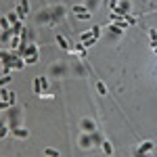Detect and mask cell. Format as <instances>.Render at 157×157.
Returning <instances> with one entry per match:
<instances>
[{"label": "cell", "instance_id": "cell-15", "mask_svg": "<svg viewBox=\"0 0 157 157\" xmlns=\"http://www.w3.org/2000/svg\"><path fill=\"white\" fill-rule=\"evenodd\" d=\"M101 149H103V153H105L107 157H111V153H113V147H111V143H109L107 138L103 140V145H101Z\"/></svg>", "mask_w": 157, "mask_h": 157}, {"label": "cell", "instance_id": "cell-28", "mask_svg": "<svg viewBox=\"0 0 157 157\" xmlns=\"http://www.w3.org/2000/svg\"><path fill=\"white\" fill-rule=\"evenodd\" d=\"M94 42H97V38H88V40H86V42H82V44H84V48H90V46H92V44H94Z\"/></svg>", "mask_w": 157, "mask_h": 157}, {"label": "cell", "instance_id": "cell-17", "mask_svg": "<svg viewBox=\"0 0 157 157\" xmlns=\"http://www.w3.org/2000/svg\"><path fill=\"white\" fill-rule=\"evenodd\" d=\"M82 13H90V11L86 9L84 4H73V15H75V17H80Z\"/></svg>", "mask_w": 157, "mask_h": 157}, {"label": "cell", "instance_id": "cell-14", "mask_svg": "<svg viewBox=\"0 0 157 157\" xmlns=\"http://www.w3.org/2000/svg\"><path fill=\"white\" fill-rule=\"evenodd\" d=\"M57 44H59V48H63V50H69V48H71V46L67 44L65 36H61V34H57Z\"/></svg>", "mask_w": 157, "mask_h": 157}, {"label": "cell", "instance_id": "cell-16", "mask_svg": "<svg viewBox=\"0 0 157 157\" xmlns=\"http://www.w3.org/2000/svg\"><path fill=\"white\" fill-rule=\"evenodd\" d=\"M107 29H111L113 34H117V36H120V34H124V29H128V27H124V25H117V23H109Z\"/></svg>", "mask_w": 157, "mask_h": 157}, {"label": "cell", "instance_id": "cell-19", "mask_svg": "<svg viewBox=\"0 0 157 157\" xmlns=\"http://www.w3.org/2000/svg\"><path fill=\"white\" fill-rule=\"evenodd\" d=\"M73 69H75V73H80V75H84V73H86L84 65H82V61H78V63H73Z\"/></svg>", "mask_w": 157, "mask_h": 157}, {"label": "cell", "instance_id": "cell-9", "mask_svg": "<svg viewBox=\"0 0 157 157\" xmlns=\"http://www.w3.org/2000/svg\"><path fill=\"white\" fill-rule=\"evenodd\" d=\"M36 21L38 23H52V15H50V11H42L36 17Z\"/></svg>", "mask_w": 157, "mask_h": 157}, {"label": "cell", "instance_id": "cell-8", "mask_svg": "<svg viewBox=\"0 0 157 157\" xmlns=\"http://www.w3.org/2000/svg\"><path fill=\"white\" fill-rule=\"evenodd\" d=\"M11 134L15 136V138H27L29 136V130L25 128V126H17V128H13Z\"/></svg>", "mask_w": 157, "mask_h": 157}, {"label": "cell", "instance_id": "cell-23", "mask_svg": "<svg viewBox=\"0 0 157 157\" xmlns=\"http://www.w3.org/2000/svg\"><path fill=\"white\" fill-rule=\"evenodd\" d=\"M38 80H40V88H42V90H46V88H48V78H46V75H42V78L38 75Z\"/></svg>", "mask_w": 157, "mask_h": 157}, {"label": "cell", "instance_id": "cell-21", "mask_svg": "<svg viewBox=\"0 0 157 157\" xmlns=\"http://www.w3.org/2000/svg\"><path fill=\"white\" fill-rule=\"evenodd\" d=\"M6 19L11 21V25H15V23H19V21H21V19L17 17V13H9V15H6Z\"/></svg>", "mask_w": 157, "mask_h": 157}, {"label": "cell", "instance_id": "cell-25", "mask_svg": "<svg viewBox=\"0 0 157 157\" xmlns=\"http://www.w3.org/2000/svg\"><path fill=\"white\" fill-rule=\"evenodd\" d=\"M9 97H11V92H9L6 88H2V90H0V101H6V103H9Z\"/></svg>", "mask_w": 157, "mask_h": 157}, {"label": "cell", "instance_id": "cell-24", "mask_svg": "<svg viewBox=\"0 0 157 157\" xmlns=\"http://www.w3.org/2000/svg\"><path fill=\"white\" fill-rule=\"evenodd\" d=\"M97 92L98 94H107V86L103 84V82H97Z\"/></svg>", "mask_w": 157, "mask_h": 157}, {"label": "cell", "instance_id": "cell-3", "mask_svg": "<svg viewBox=\"0 0 157 157\" xmlns=\"http://www.w3.org/2000/svg\"><path fill=\"white\" fill-rule=\"evenodd\" d=\"M67 71H69V69H67V65H65L63 61H57V63H52V65L48 67V75L50 78H65Z\"/></svg>", "mask_w": 157, "mask_h": 157}, {"label": "cell", "instance_id": "cell-18", "mask_svg": "<svg viewBox=\"0 0 157 157\" xmlns=\"http://www.w3.org/2000/svg\"><path fill=\"white\" fill-rule=\"evenodd\" d=\"M98 4H101V0H86V2H84V6H86V9H88L90 13L94 11V9H97Z\"/></svg>", "mask_w": 157, "mask_h": 157}, {"label": "cell", "instance_id": "cell-22", "mask_svg": "<svg viewBox=\"0 0 157 157\" xmlns=\"http://www.w3.org/2000/svg\"><path fill=\"white\" fill-rule=\"evenodd\" d=\"M44 155L46 157H59L61 153L57 151V149H44Z\"/></svg>", "mask_w": 157, "mask_h": 157}, {"label": "cell", "instance_id": "cell-30", "mask_svg": "<svg viewBox=\"0 0 157 157\" xmlns=\"http://www.w3.org/2000/svg\"><path fill=\"white\" fill-rule=\"evenodd\" d=\"M149 38H151V42L157 40V32H155V29H151V32H149Z\"/></svg>", "mask_w": 157, "mask_h": 157}, {"label": "cell", "instance_id": "cell-6", "mask_svg": "<svg viewBox=\"0 0 157 157\" xmlns=\"http://www.w3.org/2000/svg\"><path fill=\"white\" fill-rule=\"evenodd\" d=\"M50 15H52V23L61 21V19L65 17V6H63V4H57V6H52V9H50Z\"/></svg>", "mask_w": 157, "mask_h": 157}, {"label": "cell", "instance_id": "cell-13", "mask_svg": "<svg viewBox=\"0 0 157 157\" xmlns=\"http://www.w3.org/2000/svg\"><path fill=\"white\" fill-rule=\"evenodd\" d=\"M90 136H92V147H101V145H103V140H105V138H103V134L98 132V130H94Z\"/></svg>", "mask_w": 157, "mask_h": 157}, {"label": "cell", "instance_id": "cell-4", "mask_svg": "<svg viewBox=\"0 0 157 157\" xmlns=\"http://www.w3.org/2000/svg\"><path fill=\"white\" fill-rule=\"evenodd\" d=\"M78 145H80V149H92V136L88 132H82L78 136Z\"/></svg>", "mask_w": 157, "mask_h": 157}, {"label": "cell", "instance_id": "cell-11", "mask_svg": "<svg viewBox=\"0 0 157 157\" xmlns=\"http://www.w3.org/2000/svg\"><path fill=\"white\" fill-rule=\"evenodd\" d=\"M153 147H155V145H153L151 140H145V143L138 147L136 151H138V153H145V155H147V153H151V151H153Z\"/></svg>", "mask_w": 157, "mask_h": 157}, {"label": "cell", "instance_id": "cell-7", "mask_svg": "<svg viewBox=\"0 0 157 157\" xmlns=\"http://www.w3.org/2000/svg\"><path fill=\"white\" fill-rule=\"evenodd\" d=\"M27 11H29V2H27V0H21V4L17 6V11H15V13H17V17L23 21L25 17H27Z\"/></svg>", "mask_w": 157, "mask_h": 157}, {"label": "cell", "instance_id": "cell-5", "mask_svg": "<svg viewBox=\"0 0 157 157\" xmlns=\"http://www.w3.org/2000/svg\"><path fill=\"white\" fill-rule=\"evenodd\" d=\"M80 130L82 132H88V134H92L94 130H97V124L90 120V117H84V120L80 121Z\"/></svg>", "mask_w": 157, "mask_h": 157}, {"label": "cell", "instance_id": "cell-31", "mask_svg": "<svg viewBox=\"0 0 157 157\" xmlns=\"http://www.w3.org/2000/svg\"><path fill=\"white\" fill-rule=\"evenodd\" d=\"M117 2H120V0H109V6H111V11L117 6Z\"/></svg>", "mask_w": 157, "mask_h": 157}, {"label": "cell", "instance_id": "cell-10", "mask_svg": "<svg viewBox=\"0 0 157 157\" xmlns=\"http://www.w3.org/2000/svg\"><path fill=\"white\" fill-rule=\"evenodd\" d=\"M13 36H15L13 27H11V29H2V34H0V42H2V44H9Z\"/></svg>", "mask_w": 157, "mask_h": 157}, {"label": "cell", "instance_id": "cell-26", "mask_svg": "<svg viewBox=\"0 0 157 157\" xmlns=\"http://www.w3.org/2000/svg\"><path fill=\"white\" fill-rule=\"evenodd\" d=\"M101 29H103V27L94 25V27H92V32H90V34H92V38H97V40H98V36H101Z\"/></svg>", "mask_w": 157, "mask_h": 157}, {"label": "cell", "instance_id": "cell-2", "mask_svg": "<svg viewBox=\"0 0 157 157\" xmlns=\"http://www.w3.org/2000/svg\"><path fill=\"white\" fill-rule=\"evenodd\" d=\"M38 46L34 44V42H29L27 46H23V50H21V57H23V61L27 63V65H32V63H36L38 61Z\"/></svg>", "mask_w": 157, "mask_h": 157}, {"label": "cell", "instance_id": "cell-29", "mask_svg": "<svg viewBox=\"0 0 157 157\" xmlns=\"http://www.w3.org/2000/svg\"><path fill=\"white\" fill-rule=\"evenodd\" d=\"M9 107H11V105H9L6 101H0V111H6Z\"/></svg>", "mask_w": 157, "mask_h": 157}, {"label": "cell", "instance_id": "cell-20", "mask_svg": "<svg viewBox=\"0 0 157 157\" xmlns=\"http://www.w3.org/2000/svg\"><path fill=\"white\" fill-rule=\"evenodd\" d=\"M0 27H2V29H11L13 25H11V21H9L6 17H0Z\"/></svg>", "mask_w": 157, "mask_h": 157}, {"label": "cell", "instance_id": "cell-27", "mask_svg": "<svg viewBox=\"0 0 157 157\" xmlns=\"http://www.w3.org/2000/svg\"><path fill=\"white\" fill-rule=\"evenodd\" d=\"M9 82H11V75H2V78H0V88H4Z\"/></svg>", "mask_w": 157, "mask_h": 157}, {"label": "cell", "instance_id": "cell-32", "mask_svg": "<svg viewBox=\"0 0 157 157\" xmlns=\"http://www.w3.org/2000/svg\"><path fill=\"white\" fill-rule=\"evenodd\" d=\"M151 46H153V52H157V40H153V42H151Z\"/></svg>", "mask_w": 157, "mask_h": 157}, {"label": "cell", "instance_id": "cell-1", "mask_svg": "<svg viewBox=\"0 0 157 157\" xmlns=\"http://www.w3.org/2000/svg\"><path fill=\"white\" fill-rule=\"evenodd\" d=\"M21 115H23L21 109L15 107V105L6 109V117H4V120H6V124H9L11 130H13V128H17V126H21Z\"/></svg>", "mask_w": 157, "mask_h": 157}, {"label": "cell", "instance_id": "cell-33", "mask_svg": "<svg viewBox=\"0 0 157 157\" xmlns=\"http://www.w3.org/2000/svg\"><path fill=\"white\" fill-rule=\"evenodd\" d=\"M2 55H4V50H0V61H2Z\"/></svg>", "mask_w": 157, "mask_h": 157}, {"label": "cell", "instance_id": "cell-12", "mask_svg": "<svg viewBox=\"0 0 157 157\" xmlns=\"http://www.w3.org/2000/svg\"><path fill=\"white\" fill-rule=\"evenodd\" d=\"M9 134H11V128H9L6 120H0V138H6Z\"/></svg>", "mask_w": 157, "mask_h": 157}]
</instances>
